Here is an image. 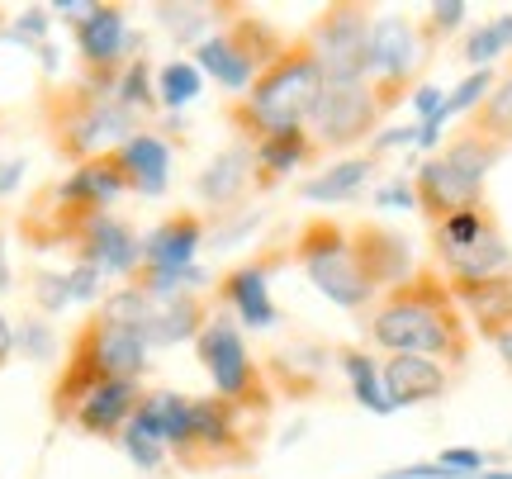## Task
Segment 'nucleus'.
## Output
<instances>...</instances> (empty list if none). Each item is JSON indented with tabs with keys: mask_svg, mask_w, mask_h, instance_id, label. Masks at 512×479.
I'll list each match as a JSON object with an SVG mask.
<instances>
[{
	"mask_svg": "<svg viewBox=\"0 0 512 479\" xmlns=\"http://www.w3.org/2000/svg\"><path fill=\"white\" fill-rule=\"evenodd\" d=\"M366 337L384 356H432L451 366H465L470 356L465 314L451 285L432 271H418L399 290H384L380 304L366 314Z\"/></svg>",
	"mask_w": 512,
	"mask_h": 479,
	"instance_id": "obj_1",
	"label": "nucleus"
},
{
	"mask_svg": "<svg viewBox=\"0 0 512 479\" xmlns=\"http://www.w3.org/2000/svg\"><path fill=\"white\" fill-rule=\"evenodd\" d=\"M323 86H328V81L318 72L313 53L304 48V38H294L290 48L256 76L252 91L242 95L228 114H233V124H238V133L247 143L271 138V133L309 129V114H313V105H318Z\"/></svg>",
	"mask_w": 512,
	"mask_h": 479,
	"instance_id": "obj_2",
	"label": "nucleus"
},
{
	"mask_svg": "<svg viewBox=\"0 0 512 479\" xmlns=\"http://www.w3.org/2000/svg\"><path fill=\"white\" fill-rule=\"evenodd\" d=\"M294 257H299V266H304V276H309L313 290L328 299V304H337V309L370 314V309L380 304V285L370 280L347 223H337V219L304 223L299 238H294Z\"/></svg>",
	"mask_w": 512,
	"mask_h": 479,
	"instance_id": "obj_3",
	"label": "nucleus"
},
{
	"mask_svg": "<svg viewBox=\"0 0 512 479\" xmlns=\"http://www.w3.org/2000/svg\"><path fill=\"white\" fill-rule=\"evenodd\" d=\"M498 162H503V148L465 129L456 143H446L441 152L418 162V171H413L418 209L432 223H441L446 214H456V209L484 204V181H489V171Z\"/></svg>",
	"mask_w": 512,
	"mask_h": 479,
	"instance_id": "obj_4",
	"label": "nucleus"
},
{
	"mask_svg": "<svg viewBox=\"0 0 512 479\" xmlns=\"http://www.w3.org/2000/svg\"><path fill=\"white\" fill-rule=\"evenodd\" d=\"M285 48H290V38L275 34L266 19L247 15V10H233V19L223 24L219 34H209L200 48L190 53V62H195L209 81H219L223 91H233L242 100V95L252 91L256 76L266 72Z\"/></svg>",
	"mask_w": 512,
	"mask_h": 479,
	"instance_id": "obj_5",
	"label": "nucleus"
},
{
	"mask_svg": "<svg viewBox=\"0 0 512 479\" xmlns=\"http://www.w3.org/2000/svg\"><path fill=\"white\" fill-rule=\"evenodd\" d=\"M195 356H200V366L219 399L238 404L242 413H256V408L266 413V404H271L266 370L256 366V356H252V347H247V332L238 328V318L223 314L219 304H214L204 332L195 337Z\"/></svg>",
	"mask_w": 512,
	"mask_h": 479,
	"instance_id": "obj_6",
	"label": "nucleus"
},
{
	"mask_svg": "<svg viewBox=\"0 0 512 479\" xmlns=\"http://www.w3.org/2000/svg\"><path fill=\"white\" fill-rule=\"evenodd\" d=\"M138 129H143V124L128 110H119L110 91H100V86H91V81L81 76L53 119V143H57V152L72 157V162H95V157H110V152L119 148V143H128Z\"/></svg>",
	"mask_w": 512,
	"mask_h": 479,
	"instance_id": "obj_7",
	"label": "nucleus"
},
{
	"mask_svg": "<svg viewBox=\"0 0 512 479\" xmlns=\"http://www.w3.org/2000/svg\"><path fill=\"white\" fill-rule=\"evenodd\" d=\"M370 24L375 10L361 0H337L309 24L304 48L313 53L328 86H361L370 76Z\"/></svg>",
	"mask_w": 512,
	"mask_h": 479,
	"instance_id": "obj_8",
	"label": "nucleus"
},
{
	"mask_svg": "<svg viewBox=\"0 0 512 479\" xmlns=\"http://www.w3.org/2000/svg\"><path fill=\"white\" fill-rule=\"evenodd\" d=\"M432 48L437 43L427 38V29H422L418 19L399 15V10L375 15V24H370V76L366 81L380 91L384 105H399L403 91L418 86V72Z\"/></svg>",
	"mask_w": 512,
	"mask_h": 479,
	"instance_id": "obj_9",
	"label": "nucleus"
},
{
	"mask_svg": "<svg viewBox=\"0 0 512 479\" xmlns=\"http://www.w3.org/2000/svg\"><path fill=\"white\" fill-rule=\"evenodd\" d=\"M384 114H389V105L370 81H361V86H323V95H318V105L309 114V138L318 152H347L380 133Z\"/></svg>",
	"mask_w": 512,
	"mask_h": 479,
	"instance_id": "obj_10",
	"label": "nucleus"
},
{
	"mask_svg": "<svg viewBox=\"0 0 512 479\" xmlns=\"http://www.w3.org/2000/svg\"><path fill=\"white\" fill-rule=\"evenodd\" d=\"M242 408L209 394V399H195L190 404V432L185 442L171 451V461L185 465V470H204V465H242L252 451H247V437H242Z\"/></svg>",
	"mask_w": 512,
	"mask_h": 479,
	"instance_id": "obj_11",
	"label": "nucleus"
},
{
	"mask_svg": "<svg viewBox=\"0 0 512 479\" xmlns=\"http://www.w3.org/2000/svg\"><path fill=\"white\" fill-rule=\"evenodd\" d=\"M72 247L76 261L95 266L105 280H133L143 271V238L133 233V223L119 214H91V219H76L72 228Z\"/></svg>",
	"mask_w": 512,
	"mask_h": 479,
	"instance_id": "obj_12",
	"label": "nucleus"
},
{
	"mask_svg": "<svg viewBox=\"0 0 512 479\" xmlns=\"http://www.w3.org/2000/svg\"><path fill=\"white\" fill-rule=\"evenodd\" d=\"M72 38H76V57L86 62V72H119L133 57H147V38L128 24L124 5H100L95 0V10L76 24Z\"/></svg>",
	"mask_w": 512,
	"mask_h": 479,
	"instance_id": "obj_13",
	"label": "nucleus"
},
{
	"mask_svg": "<svg viewBox=\"0 0 512 479\" xmlns=\"http://www.w3.org/2000/svg\"><path fill=\"white\" fill-rule=\"evenodd\" d=\"M72 351L100 370V380H133V385H143L147 366H152V347H147L143 332L124 328V323H105V318H91L86 328L76 332Z\"/></svg>",
	"mask_w": 512,
	"mask_h": 479,
	"instance_id": "obj_14",
	"label": "nucleus"
},
{
	"mask_svg": "<svg viewBox=\"0 0 512 479\" xmlns=\"http://www.w3.org/2000/svg\"><path fill=\"white\" fill-rule=\"evenodd\" d=\"M128 195V181L124 171H119V162L110 157H95V162H76L62 181L48 190V200L57 204V214L72 223L76 219H91V214H114V204Z\"/></svg>",
	"mask_w": 512,
	"mask_h": 479,
	"instance_id": "obj_15",
	"label": "nucleus"
},
{
	"mask_svg": "<svg viewBox=\"0 0 512 479\" xmlns=\"http://www.w3.org/2000/svg\"><path fill=\"white\" fill-rule=\"evenodd\" d=\"M252 185H256V152L247 138H238V143H228L223 152L209 157V166L195 176V195L214 214H233L252 195Z\"/></svg>",
	"mask_w": 512,
	"mask_h": 479,
	"instance_id": "obj_16",
	"label": "nucleus"
},
{
	"mask_svg": "<svg viewBox=\"0 0 512 479\" xmlns=\"http://www.w3.org/2000/svg\"><path fill=\"white\" fill-rule=\"evenodd\" d=\"M114 162L124 171L128 181V195H138V200H162L166 190H171V162H176V148H171V138H162L157 129H138L128 143L114 148Z\"/></svg>",
	"mask_w": 512,
	"mask_h": 479,
	"instance_id": "obj_17",
	"label": "nucleus"
},
{
	"mask_svg": "<svg viewBox=\"0 0 512 479\" xmlns=\"http://www.w3.org/2000/svg\"><path fill=\"white\" fill-rule=\"evenodd\" d=\"M223 314L238 318V328L271 332L280 323V309L271 299V261H242L219 280Z\"/></svg>",
	"mask_w": 512,
	"mask_h": 479,
	"instance_id": "obj_18",
	"label": "nucleus"
},
{
	"mask_svg": "<svg viewBox=\"0 0 512 479\" xmlns=\"http://www.w3.org/2000/svg\"><path fill=\"white\" fill-rule=\"evenodd\" d=\"M209 247V223L200 214H166L143 233V271H185Z\"/></svg>",
	"mask_w": 512,
	"mask_h": 479,
	"instance_id": "obj_19",
	"label": "nucleus"
},
{
	"mask_svg": "<svg viewBox=\"0 0 512 479\" xmlns=\"http://www.w3.org/2000/svg\"><path fill=\"white\" fill-rule=\"evenodd\" d=\"M351 238H356V252L366 261L370 280L380 285V295L384 290H399V285H408V280L418 276V261H413V247H408L403 233L380 228V223H356Z\"/></svg>",
	"mask_w": 512,
	"mask_h": 479,
	"instance_id": "obj_20",
	"label": "nucleus"
},
{
	"mask_svg": "<svg viewBox=\"0 0 512 479\" xmlns=\"http://www.w3.org/2000/svg\"><path fill=\"white\" fill-rule=\"evenodd\" d=\"M384 375V394L394 408H413V404H437L451 389V370L432 361V356H384L380 361Z\"/></svg>",
	"mask_w": 512,
	"mask_h": 479,
	"instance_id": "obj_21",
	"label": "nucleus"
},
{
	"mask_svg": "<svg viewBox=\"0 0 512 479\" xmlns=\"http://www.w3.org/2000/svg\"><path fill=\"white\" fill-rule=\"evenodd\" d=\"M143 385H133V380H100V385L81 399V408L72 413V423L86 432V437H114L119 442V432L133 423V413L143 404Z\"/></svg>",
	"mask_w": 512,
	"mask_h": 479,
	"instance_id": "obj_22",
	"label": "nucleus"
},
{
	"mask_svg": "<svg viewBox=\"0 0 512 479\" xmlns=\"http://www.w3.org/2000/svg\"><path fill=\"white\" fill-rule=\"evenodd\" d=\"M214 314V299L209 295H195V299H152V314L143 323V337L152 351L162 347H181V342H195L204 332Z\"/></svg>",
	"mask_w": 512,
	"mask_h": 479,
	"instance_id": "obj_23",
	"label": "nucleus"
},
{
	"mask_svg": "<svg viewBox=\"0 0 512 479\" xmlns=\"http://www.w3.org/2000/svg\"><path fill=\"white\" fill-rule=\"evenodd\" d=\"M437 266L446 271L451 285H470V280H494V276H512V247L503 238V228H489L484 238H475L470 247L456 252H437Z\"/></svg>",
	"mask_w": 512,
	"mask_h": 479,
	"instance_id": "obj_24",
	"label": "nucleus"
},
{
	"mask_svg": "<svg viewBox=\"0 0 512 479\" xmlns=\"http://www.w3.org/2000/svg\"><path fill=\"white\" fill-rule=\"evenodd\" d=\"M190 394L181 389H147L138 413H133V427L152 437V442H162L166 451H176L185 442V432H190Z\"/></svg>",
	"mask_w": 512,
	"mask_h": 479,
	"instance_id": "obj_25",
	"label": "nucleus"
},
{
	"mask_svg": "<svg viewBox=\"0 0 512 479\" xmlns=\"http://www.w3.org/2000/svg\"><path fill=\"white\" fill-rule=\"evenodd\" d=\"M451 285V280H446ZM460 314L470 318L484 337L512 328V276H494V280H470V285H451Z\"/></svg>",
	"mask_w": 512,
	"mask_h": 479,
	"instance_id": "obj_26",
	"label": "nucleus"
},
{
	"mask_svg": "<svg viewBox=\"0 0 512 479\" xmlns=\"http://www.w3.org/2000/svg\"><path fill=\"white\" fill-rule=\"evenodd\" d=\"M252 152H256V185H261V190H266V185H280L285 176L304 171V166L318 157V148H313L309 129H290V133H271V138H256Z\"/></svg>",
	"mask_w": 512,
	"mask_h": 479,
	"instance_id": "obj_27",
	"label": "nucleus"
},
{
	"mask_svg": "<svg viewBox=\"0 0 512 479\" xmlns=\"http://www.w3.org/2000/svg\"><path fill=\"white\" fill-rule=\"evenodd\" d=\"M370 176H375V157H342V162L323 166L318 176H309V181H299V200L309 204H351L361 200V190L370 185Z\"/></svg>",
	"mask_w": 512,
	"mask_h": 479,
	"instance_id": "obj_28",
	"label": "nucleus"
},
{
	"mask_svg": "<svg viewBox=\"0 0 512 479\" xmlns=\"http://www.w3.org/2000/svg\"><path fill=\"white\" fill-rule=\"evenodd\" d=\"M152 15H157V24H162L181 48L195 53L204 38L219 34L223 24L233 19V10H228V5H152Z\"/></svg>",
	"mask_w": 512,
	"mask_h": 479,
	"instance_id": "obj_29",
	"label": "nucleus"
},
{
	"mask_svg": "<svg viewBox=\"0 0 512 479\" xmlns=\"http://www.w3.org/2000/svg\"><path fill=\"white\" fill-rule=\"evenodd\" d=\"M337 370L347 375L351 399L366 408V413H375V418H389V413H399V408L389 404V394H384L380 361H375L366 347H342V351H337Z\"/></svg>",
	"mask_w": 512,
	"mask_h": 479,
	"instance_id": "obj_30",
	"label": "nucleus"
},
{
	"mask_svg": "<svg viewBox=\"0 0 512 479\" xmlns=\"http://www.w3.org/2000/svg\"><path fill=\"white\" fill-rule=\"evenodd\" d=\"M114 105L128 110L138 124H143L147 114L162 110V105H157V67H152L147 57H133V62L119 67V76H114Z\"/></svg>",
	"mask_w": 512,
	"mask_h": 479,
	"instance_id": "obj_31",
	"label": "nucleus"
},
{
	"mask_svg": "<svg viewBox=\"0 0 512 479\" xmlns=\"http://www.w3.org/2000/svg\"><path fill=\"white\" fill-rule=\"evenodd\" d=\"M512 53V10L498 19H484L460 38V57L470 62V72H494L498 57Z\"/></svg>",
	"mask_w": 512,
	"mask_h": 479,
	"instance_id": "obj_32",
	"label": "nucleus"
},
{
	"mask_svg": "<svg viewBox=\"0 0 512 479\" xmlns=\"http://www.w3.org/2000/svg\"><path fill=\"white\" fill-rule=\"evenodd\" d=\"M200 95H204V72L190 57H171V62L157 67V105H162L166 114L190 110Z\"/></svg>",
	"mask_w": 512,
	"mask_h": 479,
	"instance_id": "obj_33",
	"label": "nucleus"
},
{
	"mask_svg": "<svg viewBox=\"0 0 512 479\" xmlns=\"http://www.w3.org/2000/svg\"><path fill=\"white\" fill-rule=\"evenodd\" d=\"M470 133H479V138L498 143L503 152L512 148V67L498 76V86L489 91V100L470 114Z\"/></svg>",
	"mask_w": 512,
	"mask_h": 479,
	"instance_id": "obj_34",
	"label": "nucleus"
},
{
	"mask_svg": "<svg viewBox=\"0 0 512 479\" xmlns=\"http://www.w3.org/2000/svg\"><path fill=\"white\" fill-rule=\"evenodd\" d=\"M494 228V214L489 204H470V209H456L441 223H432V247L437 252H456V247H470L475 238H484Z\"/></svg>",
	"mask_w": 512,
	"mask_h": 479,
	"instance_id": "obj_35",
	"label": "nucleus"
},
{
	"mask_svg": "<svg viewBox=\"0 0 512 479\" xmlns=\"http://www.w3.org/2000/svg\"><path fill=\"white\" fill-rule=\"evenodd\" d=\"M15 351L24 361H34V366H53L57 356H62V332H57L53 318L24 314L15 323Z\"/></svg>",
	"mask_w": 512,
	"mask_h": 479,
	"instance_id": "obj_36",
	"label": "nucleus"
},
{
	"mask_svg": "<svg viewBox=\"0 0 512 479\" xmlns=\"http://www.w3.org/2000/svg\"><path fill=\"white\" fill-rule=\"evenodd\" d=\"M53 10L48 5H24L15 19H5V29H0V43H15L24 53H38L43 43H53Z\"/></svg>",
	"mask_w": 512,
	"mask_h": 479,
	"instance_id": "obj_37",
	"label": "nucleus"
},
{
	"mask_svg": "<svg viewBox=\"0 0 512 479\" xmlns=\"http://www.w3.org/2000/svg\"><path fill=\"white\" fill-rule=\"evenodd\" d=\"M147 314H152V295H143L133 280H128V285H114L110 295L100 299V309H95V318H105V323H124V328H138V332H143Z\"/></svg>",
	"mask_w": 512,
	"mask_h": 479,
	"instance_id": "obj_38",
	"label": "nucleus"
},
{
	"mask_svg": "<svg viewBox=\"0 0 512 479\" xmlns=\"http://www.w3.org/2000/svg\"><path fill=\"white\" fill-rule=\"evenodd\" d=\"M498 86L494 72H465V81H456L451 91H446V105H441L437 124H451V119H460V114H475L484 100H489V91Z\"/></svg>",
	"mask_w": 512,
	"mask_h": 479,
	"instance_id": "obj_39",
	"label": "nucleus"
},
{
	"mask_svg": "<svg viewBox=\"0 0 512 479\" xmlns=\"http://www.w3.org/2000/svg\"><path fill=\"white\" fill-rule=\"evenodd\" d=\"M266 223V209H233V214H214V223H209V247H219V252H233V247H242V242L252 238L256 228Z\"/></svg>",
	"mask_w": 512,
	"mask_h": 479,
	"instance_id": "obj_40",
	"label": "nucleus"
},
{
	"mask_svg": "<svg viewBox=\"0 0 512 479\" xmlns=\"http://www.w3.org/2000/svg\"><path fill=\"white\" fill-rule=\"evenodd\" d=\"M119 451L128 456V465H133L138 475H162L166 465H171V451H166L162 442L143 437V432H138L133 423H128L124 432H119Z\"/></svg>",
	"mask_w": 512,
	"mask_h": 479,
	"instance_id": "obj_41",
	"label": "nucleus"
},
{
	"mask_svg": "<svg viewBox=\"0 0 512 479\" xmlns=\"http://www.w3.org/2000/svg\"><path fill=\"white\" fill-rule=\"evenodd\" d=\"M29 299L43 318H57L72 309V290H67V271H34L29 280Z\"/></svg>",
	"mask_w": 512,
	"mask_h": 479,
	"instance_id": "obj_42",
	"label": "nucleus"
},
{
	"mask_svg": "<svg viewBox=\"0 0 512 479\" xmlns=\"http://www.w3.org/2000/svg\"><path fill=\"white\" fill-rule=\"evenodd\" d=\"M465 15H470V5H465V0H437V5H427L422 29H427L432 43H441V38H451V34L465 29Z\"/></svg>",
	"mask_w": 512,
	"mask_h": 479,
	"instance_id": "obj_43",
	"label": "nucleus"
},
{
	"mask_svg": "<svg viewBox=\"0 0 512 479\" xmlns=\"http://www.w3.org/2000/svg\"><path fill=\"white\" fill-rule=\"evenodd\" d=\"M67 290H72V304H95V309H100V299L110 295V290H105V276H100L95 266H86V261H72V266H67Z\"/></svg>",
	"mask_w": 512,
	"mask_h": 479,
	"instance_id": "obj_44",
	"label": "nucleus"
},
{
	"mask_svg": "<svg viewBox=\"0 0 512 479\" xmlns=\"http://www.w3.org/2000/svg\"><path fill=\"white\" fill-rule=\"evenodd\" d=\"M375 209H418V190H413V176H389L384 185H375Z\"/></svg>",
	"mask_w": 512,
	"mask_h": 479,
	"instance_id": "obj_45",
	"label": "nucleus"
},
{
	"mask_svg": "<svg viewBox=\"0 0 512 479\" xmlns=\"http://www.w3.org/2000/svg\"><path fill=\"white\" fill-rule=\"evenodd\" d=\"M446 470H456V475H465V479H479L484 470H489V456L484 451H475V446H446L437 456Z\"/></svg>",
	"mask_w": 512,
	"mask_h": 479,
	"instance_id": "obj_46",
	"label": "nucleus"
},
{
	"mask_svg": "<svg viewBox=\"0 0 512 479\" xmlns=\"http://www.w3.org/2000/svg\"><path fill=\"white\" fill-rule=\"evenodd\" d=\"M408 105H413V114H418V124H427V119H437V114H441L446 91H441V86H432V81H418V86L408 91Z\"/></svg>",
	"mask_w": 512,
	"mask_h": 479,
	"instance_id": "obj_47",
	"label": "nucleus"
},
{
	"mask_svg": "<svg viewBox=\"0 0 512 479\" xmlns=\"http://www.w3.org/2000/svg\"><path fill=\"white\" fill-rule=\"evenodd\" d=\"M399 148H418V124H399V129H380L370 138V157H384V152Z\"/></svg>",
	"mask_w": 512,
	"mask_h": 479,
	"instance_id": "obj_48",
	"label": "nucleus"
},
{
	"mask_svg": "<svg viewBox=\"0 0 512 479\" xmlns=\"http://www.w3.org/2000/svg\"><path fill=\"white\" fill-rule=\"evenodd\" d=\"M380 479H465V475L446 470L441 461H413V465H394V470H380Z\"/></svg>",
	"mask_w": 512,
	"mask_h": 479,
	"instance_id": "obj_49",
	"label": "nucleus"
},
{
	"mask_svg": "<svg viewBox=\"0 0 512 479\" xmlns=\"http://www.w3.org/2000/svg\"><path fill=\"white\" fill-rule=\"evenodd\" d=\"M24 171H29L24 157H0V200H10L19 185H24Z\"/></svg>",
	"mask_w": 512,
	"mask_h": 479,
	"instance_id": "obj_50",
	"label": "nucleus"
},
{
	"mask_svg": "<svg viewBox=\"0 0 512 479\" xmlns=\"http://www.w3.org/2000/svg\"><path fill=\"white\" fill-rule=\"evenodd\" d=\"M48 10H53L57 24H72V29H76V24H81V19L95 10V0H53Z\"/></svg>",
	"mask_w": 512,
	"mask_h": 479,
	"instance_id": "obj_51",
	"label": "nucleus"
},
{
	"mask_svg": "<svg viewBox=\"0 0 512 479\" xmlns=\"http://www.w3.org/2000/svg\"><path fill=\"white\" fill-rule=\"evenodd\" d=\"M10 356H15V323L0 314V366H5Z\"/></svg>",
	"mask_w": 512,
	"mask_h": 479,
	"instance_id": "obj_52",
	"label": "nucleus"
},
{
	"mask_svg": "<svg viewBox=\"0 0 512 479\" xmlns=\"http://www.w3.org/2000/svg\"><path fill=\"white\" fill-rule=\"evenodd\" d=\"M38 67H43V72H48V76H57V72H62V53H57V48H53V43H43V48H38Z\"/></svg>",
	"mask_w": 512,
	"mask_h": 479,
	"instance_id": "obj_53",
	"label": "nucleus"
},
{
	"mask_svg": "<svg viewBox=\"0 0 512 479\" xmlns=\"http://www.w3.org/2000/svg\"><path fill=\"white\" fill-rule=\"evenodd\" d=\"M15 290V271H10V247L0 238V295H10Z\"/></svg>",
	"mask_w": 512,
	"mask_h": 479,
	"instance_id": "obj_54",
	"label": "nucleus"
},
{
	"mask_svg": "<svg viewBox=\"0 0 512 479\" xmlns=\"http://www.w3.org/2000/svg\"><path fill=\"white\" fill-rule=\"evenodd\" d=\"M489 342H494V351H498V356H503V366L512 370V328L494 332V337H489Z\"/></svg>",
	"mask_w": 512,
	"mask_h": 479,
	"instance_id": "obj_55",
	"label": "nucleus"
},
{
	"mask_svg": "<svg viewBox=\"0 0 512 479\" xmlns=\"http://www.w3.org/2000/svg\"><path fill=\"white\" fill-rule=\"evenodd\" d=\"M0 29H5V10H0Z\"/></svg>",
	"mask_w": 512,
	"mask_h": 479,
	"instance_id": "obj_56",
	"label": "nucleus"
}]
</instances>
